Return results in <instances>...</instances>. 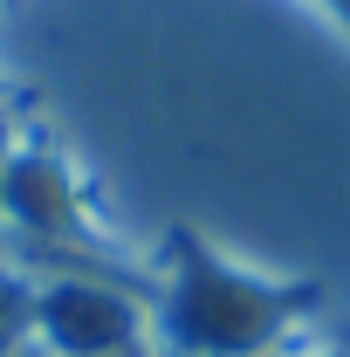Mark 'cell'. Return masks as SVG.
<instances>
[{
	"instance_id": "cell-1",
	"label": "cell",
	"mask_w": 350,
	"mask_h": 357,
	"mask_svg": "<svg viewBox=\"0 0 350 357\" xmlns=\"http://www.w3.org/2000/svg\"><path fill=\"white\" fill-rule=\"evenodd\" d=\"M309 296L316 289H289V282L234 268L199 234H172L158 323L178 357H268L289 337V323L309 310Z\"/></svg>"
},
{
	"instance_id": "cell-2",
	"label": "cell",
	"mask_w": 350,
	"mask_h": 357,
	"mask_svg": "<svg viewBox=\"0 0 350 357\" xmlns=\"http://www.w3.org/2000/svg\"><path fill=\"white\" fill-rule=\"evenodd\" d=\"M28 323L48 357H124L144 330V316L124 289H103L83 275H62L28 296Z\"/></svg>"
},
{
	"instance_id": "cell-3",
	"label": "cell",
	"mask_w": 350,
	"mask_h": 357,
	"mask_svg": "<svg viewBox=\"0 0 350 357\" xmlns=\"http://www.w3.org/2000/svg\"><path fill=\"white\" fill-rule=\"evenodd\" d=\"M0 213L21 234L55 241V234L83 227V192H76V178H69V165L55 151H14L0 165Z\"/></svg>"
},
{
	"instance_id": "cell-4",
	"label": "cell",
	"mask_w": 350,
	"mask_h": 357,
	"mask_svg": "<svg viewBox=\"0 0 350 357\" xmlns=\"http://www.w3.org/2000/svg\"><path fill=\"white\" fill-rule=\"evenodd\" d=\"M21 330H28V296L0 282V357L14 351V337H21Z\"/></svg>"
},
{
	"instance_id": "cell-5",
	"label": "cell",
	"mask_w": 350,
	"mask_h": 357,
	"mask_svg": "<svg viewBox=\"0 0 350 357\" xmlns=\"http://www.w3.org/2000/svg\"><path fill=\"white\" fill-rule=\"evenodd\" d=\"M7 357H48V351H35V344H14V351H7Z\"/></svg>"
},
{
	"instance_id": "cell-6",
	"label": "cell",
	"mask_w": 350,
	"mask_h": 357,
	"mask_svg": "<svg viewBox=\"0 0 350 357\" xmlns=\"http://www.w3.org/2000/svg\"><path fill=\"white\" fill-rule=\"evenodd\" d=\"M316 357H344V351H316Z\"/></svg>"
}]
</instances>
